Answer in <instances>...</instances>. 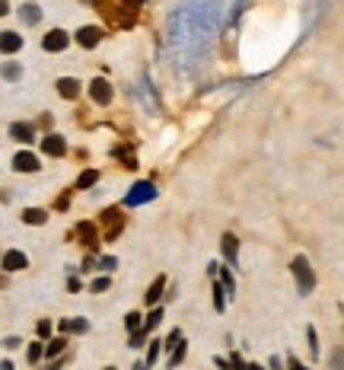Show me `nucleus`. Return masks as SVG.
<instances>
[{
    "instance_id": "20e7f679",
    "label": "nucleus",
    "mask_w": 344,
    "mask_h": 370,
    "mask_svg": "<svg viewBox=\"0 0 344 370\" xmlns=\"http://www.w3.org/2000/svg\"><path fill=\"white\" fill-rule=\"evenodd\" d=\"M41 153L45 157H64L67 153V141L61 134H45L41 137Z\"/></svg>"
},
{
    "instance_id": "c9c22d12",
    "label": "nucleus",
    "mask_w": 344,
    "mask_h": 370,
    "mask_svg": "<svg viewBox=\"0 0 344 370\" xmlns=\"http://www.w3.org/2000/svg\"><path fill=\"white\" fill-rule=\"evenodd\" d=\"M67 291H70V294H74V291H80V281H77V278H70V281H67Z\"/></svg>"
},
{
    "instance_id": "0eeeda50",
    "label": "nucleus",
    "mask_w": 344,
    "mask_h": 370,
    "mask_svg": "<svg viewBox=\"0 0 344 370\" xmlns=\"http://www.w3.org/2000/svg\"><path fill=\"white\" fill-rule=\"evenodd\" d=\"M90 96H93V103L96 106H109L112 103V83L109 80H93L90 83Z\"/></svg>"
},
{
    "instance_id": "ea45409f",
    "label": "nucleus",
    "mask_w": 344,
    "mask_h": 370,
    "mask_svg": "<svg viewBox=\"0 0 344 370\" xmlns=\"http://www.w3.org/2000/svg\"><path fill=\"white\" fill-rule=\"evenodd\" d=\"M0 370H13V364H10V361H0Z\"/></svg>"
},
{
    "instance_id": "f257e3e1",
    "label": "nucleus",
    "mask_w": 344,
    "mask_h": 370,
    "mask_svg": "<svg viewBox=\"0 0 344 370\" xmlns=\"http://www.w3.org/2000/svg\"><path fill=\"white\" fill-rule=\"evenodd\" d=\"M290 268H293V278H296V291L300 294H312V288H316V274H312L310 262L303 259V255H296L293 262H290Z\"/></svg>"
},
{
    "instance_id": "c756f323",
    "label": "nucleus",
    "mask_w": 344,
    "mask_h": 370,
    "mask_svg": "<svg viewBox=\"0 0 344 370\" xmlns=\"http://www.w3.org/2000/svg\"><path fill=\"white\" fill-rule=\"evenodd\" d=\"M109 278H96V281H93V294H102V291H109Z\"/></svg>"
},
{
    "instance_id": "473e14b6",
    "label": "nucleus",
    "mask_w": 344,
    "mask_h": 370,
    "mask_svg": "<svg viewBox=\"0 0 344 370\" xmlns=\"http://www.w3.org/2000/svg\"><path fill=\"white\" fill-rule=\"evenodd\" d=\"M287 367H290V370H306V367H303V364L296 361V357H287Z\"/></svg>"
},
{
    "instance_id": "9d476101",
    "label": "nucleus",
    "mask_w": 344,
    "mask_h": 370,
    "mask_svg": "<svg viewBox=\"0 0 344 370\" xmlns=\"http://www.w3.org/2000/svg\"><path fill=\"white\" fill-rule=\"evenodd\" d=\"M77 42H80L83 49H96L99 42H102V29L99 26H83L80 32H77Z\"/></svg>"
},
{
    "instance_id": "a878e982",
    "label": "nucleus",
    "mask_w": 344,
    "mask_h": 370,
    "mask_svg": "<svg viewBox=\"0 0 344 370\" xmlns=\"http://www.w3.org/2000/svg\"><path fill=\"white\" fill-rule=\"evenodd\" d=\"M182 357H185V345H176V348H172V357H169V367L176 370V364H182Z\"/></svg>"
},
{
    "instance_id": "6ab92c4d",
    "label": "nucleus",
    "mask_w": 344,
    "mask_h": 370,
    "mask_svg": "<svg viewBox=\"0 0 344 370\" xmlns=\"http://www.w3.org/2000/svg\"><path fill=\"white\" fill-rule=\"evenodd\" d=\"M0 77L4 80H10V83H16L22 77V64H16V61H7L4 68H0Z\"/></svg>"
},
{
    "instance_id": "f704fd0d",
    "label": "nucleus",
    "mask_w": 344,
    "mask_h": 370,
    "mask_svg": "<svg viewBox=\"0 0 344 370\" xmlns=\"http://www.w3.org/2000/svg\"><path fill=\"white\" fill-rule=\"evenodd\" d=\"M93 268H96V259H93V255H90V259L83 262V272H93Z\"/></svg>"
},
{
    "instance_id": "aec40b11",
    "label": "nucleus",
    "mask_w": 344,
    "mask_h": 370,
    "mask_svg": "<svg viewBox=\"0 0 344 370\" xmlns=\"http://www.w3.org/2000/svg\"><path fill=\"white\" fill-rule=\"evenodd\" d=\"M64 348H67V338H51V342L45 345V351H41V355H48V357H58V355H61Z\"/></svg>"
},
{
    "instance_id": "a19ab883",
    "label": "nucleus",
    "mask_w": 344,
    "mask_h": 370,
    "mask_svg": "<svg viewBox=\"0 0 344 370\" xmlns=\"http://www.w3.org/2000/svg\"><path fill=\"white\" fill-rule=\"evenodd\" d=\"M105 370H115V367H105Z\"/></svg>"
},
{
    "instance_id": "f3484780",
    "label": "nucleus",
    "mask_w": 344,
    "mask_h": 370,
    "mask_svg": "<svg viewBox=\"0 0 344 370\" xmlns=\"http://www.w3.org/2000/svg\"><path fill=\"white\" fill-rule=\"evenodd\" d=\"M86 329H90V322L80 319V316H77V319H64V322H61V332H64V336H67V332H74V336H83Z\"/></svg>"
},
{
    "instance_id": "423d86ee",
    "label": "nucleus",
    "mask_w": 344,
    "mask_h": 370,
    "mask_svg": "<svg viewBox=\"0 0 344 370\" xmlns=\"http://www.w3.org/2000/svg\"><path fill=\"white\" fill-rule=\"evenodd\" d=\"M70 45V35L64 32V29H51L45 39H41V49L45 51H64Z\"/></svg>"
},
{
    "instance_id": "412c9836",
    "label": "nucleus",
    "mask_w": 344,
    "mask_h": 370,
    "mask_svg": "<svg viewBox=\"0 0 344 370\" xmlns=\"http://www.w3.org/2000/svg\"><path fill=\"white\" fill-rule=\"evenodd\" d=\"M159 322H163V310H153V313L144 319V326H140V332H144V336H147V332H150V329H157Z\"/></svg>"
},
{
    "instance_id": "7ed1b4c3",
    "label": "nucleus",
    "mask_w": 344,
    "mask_h": 370,
    "mask_svg": "<svg viewBox=\"0 0 344 370\" xmlns=\"http://www.w3.org/2000/svg\"><path fill=\"white\" fill-rule=\"evenodd\" d=\"M99 224H105V240H118V234H121V227H124V217L118 208H109V211L99 217Z\"/></svg>"
},
{
    "instance_id": "b1692460",
    "label": "nucleus",
    "mask_w": 344,
    "mask_h": 370,
    "mask_svg": "<svg viewBox=\"0 0 344 370\" xmlns=\"http://www.w3.org/2000/svg\"><path fill=\"white\" fill-rule=\"evenodd\" d=\"M41 351H45V345H41V342H32V345H29V351H26L29 364H39V361H41Z\"/></svg>"
},
{
    "instance_id": "72a5a7b5",
    "label": "nucleus",
    "mask_w": 344,
    "mask_h": 370,
    "mask_svg": "<svg viewBox=\"0 0 344 370\" xmlns=\"http://www.w3.org/2000/svg\"><path fill=\"white\" fill-rule=\"evenodd\" d=\"M0 345H4V348H20V338H7V342H0Z\"/></svg>"
},
{
    "instance_id": "58836bf2",
    "label": "nucleus",
    "mask_w": 344,
    "mask_h": 370,
    "mask_svg": "<svg viewBox=\"0 0 344 370\" xmlns=\"http://www.w3.org/2000/svg\"><path fill=\"white\" fill-rule=\"evenodd\" d=\"M246 370H265V367H262V364H255V361H252V364H246Z\"/></svg>"
},
{
    "instance_id": "9b49d317",
    "label": "nucleus",
    "mask_w": 344,
    "mask_h": 370,
    "mask_svg": "<svg viewBox=\"0 0 344 370\" xmlns=\"http://www.w3.org/2000/svg\"><path fill=\"white\" fill-rule=\"evenodd\" d=\"M220 249H223V255H227L230 265H236V262H239V240H236L233 234H223Z\"/></svg>"
},
{
    "instance_id": "4c0bfd02",
    "label": "nucleus",
    "mask_w": 344,
    "mask_h": 370,
    "mask_svg": "<svg viewBox=\"0 0 344 370\" xmlns=\"http://www.w3.org/2000/svg\"><path fill=\"white\" fill-rule=\"evenodd\" d=\"M61 364H64V361H51V364H48V367H45V370H61Z\"/></svg>"
},
{
    "instance_id": "7c9ffc66",
    "label": "nucleus",
    "mask_w": 344,
    "mask_h": 370,
    "mask_svg": "<svg viewBox=\"0 0 344 370\" xmlns=\"http://www.w3.org/2000/svg\"><path fill=\"white\" fill-rule=\"evenodd\" d=\"M310 351L319 355V338H316V329H310Z\"/></svg>"
},
{
    "instance_id": "2eb2a0df",
    "label": "nucleus",
    "mask_w": 344,
    "mask_h": 370,
    "mask_svg": "<svg viewBox=\"0 0 344 370\" xmlns=\"http://www.w3.org/2000/svg\"><path fill=\"white\" fill-rule=\"evenodd\" d=\"M163 291H166V274H157V278H153V284L147 288V294H144L147 307H150V303H157L159 297H163Z\"/></svg>"
},
{
    "instance_id": "2f4dec72",
    "label": "nucleus",
    "mask_w": 344,
    "mask_h": 370,
    "mask_svg": "<svg viewBox=\"0 0 344 370\" xmlns=\"http://www.w3.org/2000/svg\"><path fill=\"white\" fill-rule=\"evenodd\" d=\"M99 265H102V268H105V272H112V268H115V265H118V262H115V259H112V255H102V262H99Z\"/></svg>"
},
{
    "instance_id": "e433bc0d",
    "label": "nucleus",
    "mask_w": 344,
    "mask_h": 370,
    "mask_svg": "<svg viewBox=\"0 0 344 370\" xmlns=\"http://www.w3.org/2000/svg\"><path fill=\"white\" fill-rule=\"evenodd\" d=\"M10 13V4H7V0H0V16H7Z\"/></svg>"
},
{
    "instance_id": "5701e85b",
    "label": "nucleus",
    "mask_w": 344,
    "mask_h": 370,
    "mask_svg": "<svg viewBox=\"0 0 344 370\" xmlns=\"http://www.w3.org/2000/svg\"><path fill=\"white\" fill-rule=\"evenodd\" d=\"M159 351H163V342H150V348H147V370L153 367V364H157V357H159Z\"/></svg>"
},
{
    "instance_id": "1a4fd4ad",
    "label": "nucleus",
    "mask_w": 344,
    "mask_h": 370,
    "mask_svg": "<svg viewBox=\"0 0 344 370\" xmlns=\"http://www.w3.org/2000/svg\"><path fill=\"white\" fill-rule=\"evenodd\" d=\"M77 236L83 240V246L96 249V243H99V227L90 224V220H83V224H77Z\"/></svg>"
},
{
    "instance_id": "a211bd4d",
    "label": "nucleus",
    "mask_w": 344,
    "mask_h": 370,
    "mask_svg": "<svg viewBox=\"0 0 344 370\" xmlns=\"http://www.w3.org/2000/svg\"><path fill=\"white\" fill-rule=\"evenodd\" d=\"M20 20L26 23V26H35V23H41V10L35 7V4H26V7L20 10Z\"/></svg>"
},
{
    "instance_id": "393cba45",
    "label": "nucleus",
    "mask_w": 344,
    "mask_h": 370,
    "mask_svg": "<svg viewBox=\"0 0 344 370\" xmlns=\"http://www.w3.org/2000/svg\"><path fill=\"white\" fill-rule=\"evenodd\" d=\"M220 284H223V291H227V297L236 291V284H233V274H230L227 268H223V272H220Z\"/></svg>"
},
{
    "instance_id": "ddd939ff",
    "label": "nucleus",
    "mask_w": 344,
    "mask_h": 370,
    "mask_svg": "<svg viewBox=\"0 0 344 370\" xmlns=\"http://www.w3.org/2000/svg\"><path fill=\"white\" fill-rule=\"evenodd\" d=\"M58 93H61L64 99H77L80 96V80H74V77H61V80H58Z\"/></svg>"
},
{
    "instance_id": "bb28decb",
    "label": "nucleus",
    "mask_w": 344,
    "mask_h": 370,
    "mask_svg": "<svg viewBox=\"0 0 344 370\" xmlns=\"http://www.w3.org/2000/svg\"><path fill=\"white\" fill-rule=\"evenodd\" d=\"M124 326H128L131 332H140V313H128L124 316Z\"/></svg>"
},
{
    "instance_id": "f8f14e48",
    "label": "nucleus",
    "mask_w": 344,
    "mask_h": 370,
    "mask_svg": "<svg viewBox=\"0 0 344 370\" xmlns=\"http://www.w3.org/2000/svg\"><path fill=\"white\" fill-rule=\"evenodd\" d=\"M20 49H22V35L0 32V51H4V55H13V51H20Z\"/></svg>"
},
{
    "instance_id": "4468645a",
    "label": "nucleus",
    "mask_w": 344,
    "mask_h": 370,
    "mask_svg": "<svg viewBox=\"0 0 344 370\" xmlns=\"http://www.w3.org/2000/svg\"><path fill=\"white\" fill-rule=\"evenodd\" d=\"M10 137H13V141H20V144H32V125L13 122V125H10Z\"/></svg>"
},
{
    "instance_id": "c85d7f7f",
    "label": "nucleus",
    "mask_w": 344,
    "mask_h": 370,
    "mask_svg": "<svg viewBox=\"0 0 344 370\" xmlns=\"http://www.w3.org/2000/svg\"><path fill=\"white\" fill-rule=\"evenodd\" d=\"M35 332H39V338H51V322H48V319H41L39 326H35Z\"/></svg>"
},
{
    "instance_id": "f03ea898",
    "label": "nucleus",
    "mask_w": 344,
    "mask_h": 370,
    "mask_svg": "<svg viewBox=\"0 0 344 370\" xmlns=\"http://www.w3.org/2000/svg\"><path fill=\"white\" fill-rule=\"evenodd\" d=\"M153 198H157V185H153V182H138L131 192L124 195V205H128V208H138V205H144V201H153Z\"/></svg>"
},
{
    "instance_id": "4be33fe9",
    "label": "nucleus",
    "mask_w": 344,
    "mask_h": 370,
    "mask_svg": "<svg viewBox=\"0 0 344 370\" xmlns=\"http://www.w3.org/2000/svg\"><path fill=\"white\" fill-rule=\"evenodd\" d=\"M96 179H99V170H86L77 179V189H90V185H96Z\"/></svg>"
},
{
    "instance_id": "dca6fc26",
    "label": "nucleus",
    "mask_w": 344,
    "mask_h": 370,
    "mask_svg": "<svg viewBox=\"0 0 344 370\" xmlns=\"http://www.w3.org/2000/svg\"><path fill=\"white\" fill-rule=\"evenodd\" d=\"M22 224H29V227L48 224V211H41V208H26V211H22Z\"/></svg>"
},
{
    "instance_id": "6e6552de",
    "label": "nucleus",
    "mask_w": 344,
    "mask_h": 370,
    "mask_svg": "<svg viewBox=\"0 0 344 370\" xmlns=\"http://www.w3.org/2000/svg\"><path fill=\"white\" fill-rule=\"evenodd\" d=\"M13 170H16V172H39L41 166H39V157H35V153L20 151V153L13 157Z\"/></svg>"
},
{
    "instance_id": "39448f33",
    "label": "nucleus",
    "mask_w": 344,
    "mask_h": 370,
    "mask_svg": "<svg viewBox=\"0 0 344 370\" xmlns=\"http://www.w3.org/2000/svg\"><path fill=\"white\" fill-rule=\"evenodd\" d=\"M0 268L7 274H13V272H22V268H29V259H26V253H20V249H10V253H4V262H0Z\"/></svg>"
},
{
    "instance_id": "cd10ccee",
    "label": "nucleus",
    "mask_w": 344,
    "mask_h": 370,
    "mask_svg": "<svg viewBox=\"0 0 344 370\" xmlns=\"http://www.w3.org/2000/svg\"><path fill=\"white\" fill-rule=\"evenodd\" d=\"M176 345H182V329H172L169 332V338H166V345H163V348H176Z\"/></svg>"
}]
</instances>
